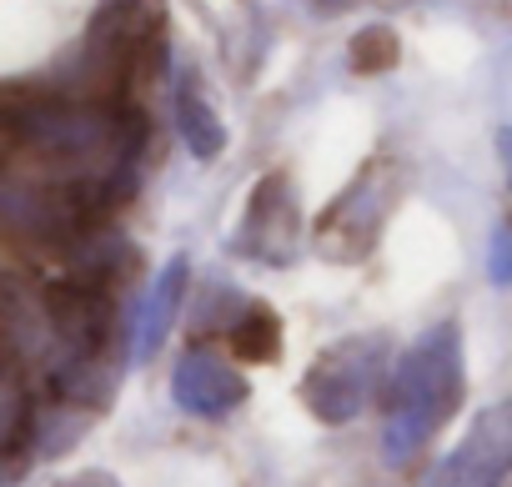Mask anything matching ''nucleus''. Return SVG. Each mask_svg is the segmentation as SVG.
I'll return each mask as SVG.
<instances>
[{"mask_svg":"<svg viewBox=\"0 0 512 487\" xmlns=\"http://www.w3.org/2000/svg\"><path fill=\"white\" fill-rule=\"evenodd\" d=\"M462 402V332L457 322L427 327L387 372V427H382V457L392 467L412 462L437 427Z\"/></svg>","mask_w":512,"mask_h":487,"instance_id":"1","label":"nucleus"},{"mask_svg":"<svg viewBox=\"0 0 512 487\" xmlns=\"http://www.w3.org/2000/svg\"><path fill=\"white\" fill-rule=\"evenodd\" d=\"M382 372H387V337L382 332H362V337H347L337 347H327L307 377H302V402L317 422L327 427H342V422H357L367 412V402L377 397L382 387Z\"/></svg>","mask_w":512,"mask_h":487,"instance_id":"2","label":"nucleus"},{"mask_svg":"<svg viewBox=\"0 0 512 487\" xmlns=\"http://www.w3.org/2000/svg\"><path fill=\"white\" fill-rule=\"evenodd\" d=\"M41 317L51 322L61 357L111 362V347H116V332H121L111 287H96V282H81V277H51V282H41Z\"/></svg>","mask_w":512,"mask_h":487,"instance_id":"3","label":"nucleus"},{"mask_svg":"<svg viewBox=\"0 0 512 487\" xmlns=\"http://www.w3.org/2000/svg\"><path fill=\"white\" fill-rule=\"evenodd\" d=\"M512 472V402L477 412L467 437L432 467L427 487H502Z\"/></svg>","mask_w":512,"mask_h":487,"instance_id":"4","label":"nucleus"},{"mask_svg":"<svg viewBox=\"0 0 512 487\" xmlns=\"http://www.w3.org/2000/svg\"><path fill=\"white\" fill-rule=\"evenodd\" d=\"M231 247L241 257H256V262H292L297 257V206H292L287 181L267 176L262 186H256Z\"/></svg>","mask_w":512,"mask_h":487,"instance_id":"5","label":"nucleus"},{"mask_svg":"<svg viewBox=\"0 0 512 487\" xmlns=\"http://www.w3.org/2000/svg\"><path fill=\"white\" fill-rule=\"evenodd\" d=\"M171 397L191 417H226L246 402V377L211 347H191L171 372Z\"/></svg>","mask_w":512,"mask_h":487,"instance_id":"6","label":"nucleus"},{"mask_svg":"<svg viewBox=\"0 0 512 487\" xmlns=\"http://www.w3.org/2000/svg\"><path fill=\"white\" fill-rule=\"evenodd\" d=\"M382 206H387V201L372 196L367 186L347 191V196L327 211V221H322V247H327V257H337V262L367 257L372 236H377V226H382Z\"/></svg>","mask_w":512,"mask_h":487,"instance_id":"7","label":"nucleus"},{"mask_svg":"<svg viewBox=\"0 0 512 487\" xmlns=\"http://www.w3.org/2000/svg\"><path fill=\"white\" fill-rule=\"evenodd\" d=\"M186 287H191V262H186V257H171V262L156 272V282H151V292H146V307H141V322H136V357H141V362L166 347V337H171V327H176V317H181Z\"/></svg>","mask_w":512,"mask_h":487,"instance_id":"8","label":"nucleus"},{"mask_svg":"<svg viewBox=\"0 0 512 487\" xmlns=\"http://www.w3.org/2000/svg\"><path fill=\"white\" fill-rule=\"evenodd\" d=\"M176 126H181V141L191 146L196 161H216L226 151V126L211 111L196 76H181V86H176Z\"/></svg>","mask_w":512,"mask_h":487,"instance_id":"9","label":"nucleus"},{"mask_svg":"<svg viewBox=\"0 0 512 487\" xmlns=\"http://www.w3.org/2000/svg\"><path fill=\"white\" fill-rule=\"evenodd\" d=\"M231 352L241 362H272L282 352V322L267 307H251L246 317L231 322Z\"/></svg>","mask_w":512,"mask_h":487,"instance_id":"10","label":"nucleus"},{"mask_svg":"<svg viewBox=\"0 0 512 487\" xmlns=\"http://www.w3.org/2000/svg\"><path fill=\"white\" fill-rule=\"evenodd\" d=\"M397 61V36L392 31H362L357 41H352V66L357 71H387Z\"/></svg>","mask_w":512,"mask_h":487,"instance_id":"11","label":"nucleus"},{"mask_svg":"<svg viewBox=\"0 0 512 487\" xmlns=\"http://www.w3.org/2000/svg\"><path fill=\"white\" fill-rule=\"evenodd\" d=\"M492 282H512V221H502L492 236Z\"/></svg>","mask_w":512,"mask_h":487,"instance_id":"12","label":"nucleus"},{"mask_svg":"<svg viewBox=\"0 0 512 487\" xmlns=\"http://www.w3.org/2000/svg\"><path fill=\"white\" fill-rule=\"evenodd\" d=\"M56 487H121V482H116L111 472H96V467H91V472H76V477H61Z\"/></svg>","mask_w":512,"mask_h":487,"instance_id":"13","label":"nucleus"},{"mask_svg":"<svg viewBox=\"0 0 512 487\" xmlns=\"http://www.w3.org/2000/svg\"><path fill=\"white\" fill-rule=\"evenodd\" d=\"M497 151H502V161H507V176H512V126H507V131H497Z\"/></svg>","mask_w":512,"mask_h":487,"instance_id":"14","label":"nucleus"},{"mask_svg":"<svg viewBox=\"0 0 512 487\" xmlns=\"http://www.w3.org/2000/svg\"><path fill=\"white\" fill-rule=\"evenodd\" d=\"M0 367H6V352H0Z\"/></svg>","mask_w":512,"mask_h":487,"instance_id":"15","label":"nucleus"}]
</instances>
